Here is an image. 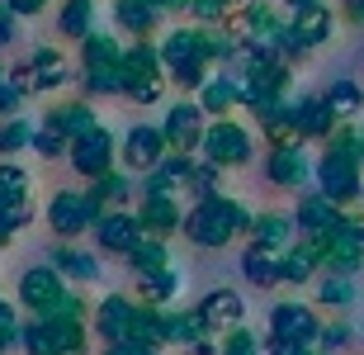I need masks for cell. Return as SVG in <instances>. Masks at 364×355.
<instances>
[{
    "instance_id": "f35d334b",
    "label": "cell",
    "mask_w": 364,
    "mask_h": 355,
    "mask_svg": "<svg viewBox=\"0 0 364 355\" xmlns=\"http://www.w3.org/2000/svg\"><path fill=\"white\" fill-rule=\"evenodd\" d=\"M317 299L331 303V308H346V303H355V285H350V275H326L322 285H317Z\"/></svg>"
},
{
    "instance_id": "484cf974",
    "label": "cell",
    "mask_w": 364,
    "mask_h": 355,
    "mask_svg": "<svg viewBox=\"0 0 364 355\" xmlns=\"http://www.w3.org/2000/svg\"><path fill=\"white\" fill-rule=\"evenodd\" d=\"M48 128H57L62 137H71V142H76L81 133H90V128H95V114H90V105L71 100V105H57V110L48 114Z\"/></svg>"
},
{
    "instance_id": "6125c7cd",
    "label": "cell",
    "mask_w": 364,
    "mask_h": 355,
    "mask_svg": "<svg viewBox=\"0 0 364 355\" xmlns=\"http://www.w3.org/2000/svg\"><path fill=\"white\" fill-rule=\"evenodd\" d=\"M0 81H5V71H0Z\"/></svg>"
},
{
    "instance_id": "9f6ffc18",
    "label": "cell",
    "mask_w": 364,
    "mask_h": 355,
    "mask_svg": "<svg viewBox=\"0 0 364 355\" xmlns=\"http://www.w3.org/2000/svg\"><path fill=\"white\" fill-rule=\"evenodd\" d=\"M128 100L133 105H151V100H161V85H137V90H128Z\"/></svg>"
},
{
    "instance_id": "e575fe53",
    "label": "cell",
    "mask_w": 364,
    "mask_h": 355,
    "mask_svg": "<svg viewBox=\"0 0 364 355\" xmlns=\"http://www.w3.org/2000/svg\"><path fill=\"white\" fill-rule=\"evenodd\" d=\"M53 265L62 275H76V280H95V275H100V265H95L85 251H76V246H53Z\"/></svg>"
},
{
    "instance_id": "8d00e7d4",
    "label": "cell",
    "mask_w": 364,
    "mask_h": 355,
    "mask_svg": "<svg viewBox=\"0 0 364 355\" xmlns=\"http://www.w3.org/2000/svg\"><path fill=\"white\" fill-rule=\"evenodd\" d=\"M326 152H336V157H346V161L364 166V133L360 128H336V133L326 137Z\"/></svg>"
},
{
    "instance_id": "74e56055",
    "label": "cell",
    "mask_w": 364,
    "mask_h": 355,
    "mask_svg": "<svg viewBox=\"0 0 364 355\" xmlns=\"http://www.w3.org/2000/svg\"><path fill=\"white\" fill-rule=\"evenodd\" d=\"M142 289H147V303H151V308H161L166 299H176L180 280H176V270L166 265V270H156V275H142Z\"/></svg>"
},
{
    "instance_id": "603a6c76",
    "label": "cell",
    "mask_w": 364,
    "mask_h": 355,
    "mask_svg": "<svg viewBox=\"0 0 364 355\" xmlns=\"http://www.w3.org/2000/svg\"><path fill=\"white\" fill-rule=\"evenodd\" d=\"M317 260H322V251H317L312 242L289 246V251H279V280H284V285H303V280H312Z\"/></svg>"
},
{
    "instance_id": "5bb4252c",
    "label": "cell",
    "mask_w": 364,
    "mask_h": 355,
    "mask_svg": "<svg viewBox=\"0 0 364 355\" xmlns=\"http://www.w3.org/2000/svg\"><path fill=\"white\" fill-rule=\"evenodd\" d=\"M265 176L274 180V185H284V190H303L312 176H317V166L308 161V152L298 147H274L270 152V161H265Z\"/></svg>"
},
{
    "instance_id": "8992f818",
    "label": "cell",
    "mask_w": 364,
    "mask_h": 355,
    "mask_svg": "<svg viewBox=\"0 0 364 355\" xmlns=\"http://www.w3.org/2000/svg\"><path fill=\"white\" fill-rule=\"evenodd\" d=\"M71 166H76L81 176H90V180L109 176V171H114V133L100 128V123H95L90 133H81L76 142H71Z\"/></svg>"
},
{
    "instance_id": "d4e9b609",
    "label": "cell",
    "mask_w": 364,
    "mask_h": 355,
    "mask_svg": "<svg viewBox=\"0 0 364 355\" xmlns=\"http://www.w3.org/2000/svg\"><path fill=\"white\" fill-rule=\"evenodd\" d=\"M28 76H33V90H57V85L67 81V62L57 48H38V53L28 57Z\"/></svg>"
},
{
    "instance_id": "f546056e",
    "label": "cell",
    "mask_w": 364,
    "mask_h": 355,
    "mask_svg": "<svg viewBox=\"0 0 364 355\" xmlns=\"http://www.w3.org/2000/svg\"><path fill=\"white\" fill-rule=\"evenodd\" d=\"M128 194H133V185H128L123 176H114V171H109V176H100V180L90 185V190H85V199H90V204L100 208V213H109V208H119L123 199H128Z\"/></svg>"
},
{
    "instance_id": "db71d44e",
    "label": "cell",
    "mask_w": 364,
    "mask_h": 355,
    "mask_svg": "<svg viewBox=\"0 0 364 355\" xmlns=\"http://www.w3.org/2000/svg\"><path fill=\"white\" fill-rule=\"evenodd\" d=\"M14 19H19V14L0 0V48H5V43H14Z\"/></svg>"
},
{
    "instance_id": "6f0895ef",
    "label": "cell",
    "mask_w": 364,
    "mask_h": 355,
    "mask_svg": "<svg viewBox=\"0 0 364 355\" xmlns=\"http://www.w3.org/2000/svg\"><path fill=\"white\" fill-rule=\"evenodd\" d=\"M5 5H10L14 14H43L48 10V0H5Z\"/></svg>"
},
{
    "instance_id": "7a4b0ae2",
    "label": "cell",
    "mask_w": 364,
    "mask_h": 355,
    "mask_svg": "<svg viewBox=\"0 0 364 355\" xmlns=\"http://www.w3.org/2000/svg\"><path fill=\"white\" fill-rule=\"evenodd\" d=\"M19 341L28 355H81L85 332L81 317H33L28 327H19Z\"/></svg>"
},
{
    "instance_id": "f1b7e54d",
    "label": "cell",
    "mask_w": 364,
    "mask_h": 355,
    "mask_svg": "<svg viewBox=\"0 0 364 355\" xmlns=\"http://www.w3.org/2000/svg\"><path fill=\"white\" fill-rule=\"evenodd\" d=\"M251 237H256V246H270V251H289L294 223L279 218V213H260V218H251Z\"/></svg>"
},
{
    "instance_id": "4dcf8cb0",
    "label": "cell",
    "mask_w": 364,
    "mask_h": 355,
    "mask_svg": "<svg viewBox=\"0 0 364 355\" xmlns=\"http://www.w3.org/2000/svg\"><path fill=\"white\" fill-rule=\"evenodd\" d=\"M260 123H265V137H270L274 147H294L298 137V123H294V100L289 105H279V110H270V114H260Z\"/></svg>"
},
{
    "instance_id": "ac0fdd59",
    "label": "cell",
    "mask_w": 364,
    "mask_h": 355,
    "mask_svg": "<svg viewBox=\"0 0 364 355\" xmlns=\"http://www.w3.org/2000/svg\"><path fill=\"white\" fill-rule=\"evenodd\" d=\"M199 105H203V114L228 119V114L242 105V81H237V76H208L203 90H199Z\"/></svg>"
},
{
    "instance_id": "f6af8a7d",
    "label": "cell",
    "mask_w": 364,
    "mask_h": 355,
    "mask_svg": "<svg viewBox=\"0 0 364 355\" xmlns=\"http://www.w3.org/2000/svg\"><path fill=\"white\" fill-rule=\"evenodd\" d=\"M161 171L176 185H189V176H194V161H189V152H176V157H161Z\"/></svg>"
},
{
    "instance_id": "9c48e42d",
    "label": "cell",
    "mask_w": 364,
    "mask_h": 355,
    "mask_svg": "<svg viewBox=\"0 0 364 355\" xmlns=\"http://www.w3.org/2000/svg\"><path fill=\"white\" fill-rule=\"evenodd\" d=\"M161 48L147 38H137L133 48H123V95L128 90H137V85H161Z\"/></svg>"
},
{
    "instance_id": "9a60e30c",
    "label": "cell",
    "mask_w": 364,
    "mask_h": 355,
    "mask_svg": "<svg viewBox=\"0 0 364 355\" xmlns=\"http://www.w3.org/2000/svg\"><path fill=\"white\" fill-rule=\"evenodd\" d=\"M95 237H100V246L105 251H133L137 237H142V223L133 218V213H119V208H109V213H100L95 218Z\"/></svg>"
},
{
    "instance_id": "7dc6e473",
    "label": "cell",
    "mask_w": 364,
    "mask_h": 355,
    "mask_svg": "<svg viewBox=\"0 0 364 355\" xmlns=\"http://www.w3.org/2000/svg\"><path fill=\"white\" fill-rule=\"evenodd\" d=\"M24 223H28L24 204H14V208H5V204H0V242H10V237L19 233V228H24Z\"/></svg>"
},
{
    "instance_id": "6da1fadb",
    "label": "cell",
    "mask_w": 364,
    "mask_h": 355,
    "mask_svg": "<svg viewBox=\"0 0 364 355\" xmlns=\"http://www.w3.org/2000/svg\"><path fill=\"white\" fill-rule=\"evenodd\" d=\"M185 233H189V242H199V246H228L232 237L251 233V213L237 199H228V194H208V199H199L189 208Z\"/></svg>"
},
{
    "instance_id": "1f68e13d",
    "label": "cell",
    "mask_w": 364,
    "mask_h": 355,
    "mask_svg": "<svg viewBox=\"0 0 364 355\" xmlns=\"http://www.w3.org/2000/svg\"><path fill=\"white\" fill-rule=\"evenodd\" d=\"M133 341H142V346H151V351H161L166 346V313H156V308H137L133 313V332H128Z\"/></svg>"
},
{
    "instance_id": "ba28073f",
    "label": "cell",
    "mask_w": 364,
    "mask_h": 355,
    "mask_svg": "<svg viewBox=\"0 0 364 355\" xmlns=\"http://www.w3.org/2000/svg\"><path fill=\"white\" fill-rule=\"evenodd\" d=\"M95 218H100V208L85 199V194H53V204H48V223H53L57 237H81L85 228H95Z\"/></svg>"
},
{
    "instance_id": "ee69618b",
    "label": "cell",
    "mask_w": 364,
    "mask_h": 355,
    "mask_svg": "<svg viewBox=\"0 0 364 355\" xmlns=\"http://www.w3.org/2000/svg\"><path fill=\"white\" fill-rule=\"evenodd\" d=\"M189 14H194L199 24H223V19H228V5H223V0H189Z\"/></svg>"
},
{
    "instance_id": "4316f807",
    "label": "cell",
    "mask_w": 364,
    "mask_h": 355,
    "mask_svg": "<svg viewBox=\"0 0 364 355\" xmlns=\"http://www.w3.org/2000/svg\"><path fill=\"white\" fill-rule=\"evenodd\" d=\"M156 5L151 0H114V19H119L128 33H137V38H147L151 33V24H156Z\"/></svg>"
},
{
    "instance_id": "3957f363",
    "label": "cell",
    "mask_w": 364,
    "mask_h": 355,
    "mask_svg": "<svg viewBox=\"0 0 364 355\" xmlns=\"http://www.w3.org/2000/svg\"><path fill=\"white\" fill-rule=\"evenodd\" d=\"M322 260L336 275H355L364 260V218H341L322 242Z\"/></svg>"
},
{
    "instance_id": "52a82bcc",
    "label": "cell",
    "mask_w": 364,
    "mask_h": 355,
    "mask_svg": "<svg viewBox=\"0 0 364 355\" xmlns=\"http://www.w3.org/2000/svg\"><path fill=\"white\" fill-rule=\"evenodd\" d=\"M270 337L274 341H294V346H312L322 337V322L308 303H279L270 313Z\"/></svg>"
},
{
    "instance_id": "d6a6232c",
    "label": "cell",
    "mask_w": 364,
    "mask_h": 355,
    "mask_svg": "<svg viewBox=\"0 0 364 355\" xmlns=\"http://www.w3.org/2000/svg\"><path fill=\"white\" fill-rule=\"evenodd\" d=\"M90 24H95V5H90V0H67V5H62L57 28H62L67 38H90V33H95Z\"/></svg>"
},
{
    "instance_id": "44dd1931",
    "label": "cell",
    "mask_w": 364,
    "mask_h": 355,
    "mask_svg": "<svg viewBox=\"0 0 364 355\" xmlns=\"http://www.w3.org/2000/svg\"><path fill=\"white\" fill-rule=\"evenodd\" d=\"M336 28V14L326 5H308V10H294V33L303 38V48H322Z\"/></svg>"
},
{
    "instance_id": "681fc988",
    "label": "cell",
    "mask_w": 364,
    "mask_h": 355,
    "mask_svg": "<svg viewBox=\"0 0 364 355\" xmlns=\"http://www.w3.org/2000/svg\"><path fill=\"white\" fill-rule=\"evenodd\" d=\"M223 355H256V337L246 327H232L228 332V346H223Z\"/></svg>"
},
{
    "instance_id": "e0dca14e",
    "label": "cell",
    "mask_w": 364,
    "mask_h": 355,
    "mask_svg": "<svg viewBox=\"0 0 364 355\" xmlns=\"http://www.w3.org/2000/svg\"><path fill=\"white\" fill-rule=\"evenodd\" d=\"M294 123L303 137H331L336 133V110L326 105V95H303L294 100Z\"/></svg>"
},
{
    "instance_id": "83f0119b",
    "label": "cell",
    "mask_w": 364,
    "mask_h": 355,
    "mask_svg": "<svg viewBox=\"0 0 364 355\" xmlns=\"http://www.w3.org/2000/svg\"><path fill=\"white\" fill-rule=\"evenodd\" d=\"M128 260H133V270H137V275H156V270H166V265H171V251H166L161 237L142 233V237H137V246L128 251Z\"/></svg>"
},
{
    "instance_id": "bcb514c9",
    "label": "cell",
    "mask_w": 364,
    "mask_h": 355,
    "mask_svg": "<svg viewBox=\"0 0 364 355\" xmlns=\"http://www.w3.org/2000/svg\"><path fill=\"white\" fill-rule=\"evenodd\" d=\"M317 346H322V355H331V351H346V346H350V327H341V322H331V327H322V337H317Z\"/></svg>"
},
{
    "instance_id": "7bdbcfd3",
    "label": "cell",
    "mask_w": 364,
    "mask_h": 355,
    "mask_svg": "<svg viewBox=\"0 0 364 355\" xmlns=\"http://www.w3.org/2000/svg\"><path fill=\"white\" fill-rule=\"evenodd\" d=\"M33 147H38L43 157H62V152H71V137H62L57 128H48V123H43L38 133H33Z\"/></svg>"
},
{
    "instance_id": "c3c4849f",
    "label": "cell",
    "mask_w": 364,
    "mask_h": 355,
    "mask_svg": "<svg viewBox=\"0 0 364 355\" xmlns=\"http://www.w3.org/2000/svg\"><path fill=\"white\" fill-rule=\"evenodd\" d=\"M14 341H19V322H14V308H10V303H0V355L10 351Z\"/></svg>"
},
{
    "instance_id": "91938a15",
    "label": "cell",
    "mask_w": 364,
    "mask_h": 355,
    "mask_svg": "<svg viewBox=\"0 0 364 355\" xmlns=\"http://www.w3.org/2000/svg\"><path fill=\"white\" fill-rule=\"evenodd\" d=\"M289 10H308V5H322V0H284Z\"/></svg>"
},
{
    "instance_id": "680465c9",
    "label": "cell",
    "mask_w": 364,
    "mask_h": 355,
    "mask_svg": "<svg viewBox=\"0 0 364 355\" xmlns=\"http://www.w3.org/2000/svg\"><path fill=\"white\" fill-rule=\"evenodd\" d=\"M346 10H350L355 24H364V0H346Z\"/></svg>"
},
{
    "instance_id": "816d5d0a",
    "label": "cell",
    "mask_w": 364,
    "mask_h": 355,
    "mask_svg": "<svg viewBox=\"0 0 364 355\" xmlns=\"http://www.w3.org/2000/svg\"><path fill=\"white\" fill-rule=\"evenodd\" d=\"M19 100H24V90L5 76V81H0V114H14V110H19Z\"/></svg>"
},
{
    "instance_id": "2e32d148",
    "label": "cell",
    "mask_w": 364,
    "mask_h": 355,
    "mask_svg": "<svg viewBox=\"0 0 364 355\" xmlns=\"http://www.w3.org/2000/svg\"><path fill=\"white\" fill-rule=\"evenodd\" d=\"M242 294H232V289H208L199 303V317L208 332H228V327H242Z\"/></svg>"
},
{
    "instance_id": "11a10c76",
    "label": "cell",
    "mask_w": 364,
    "mask_h": 355,
    "mask_svg": "<svg viewBox=\"0 0 364 355\" xmlns=\"http://www.w3.org/2000/svg\"><path fill=\"white\" fill-rule=\"evenodd\" d=\"M270 355H322V351H312V346H294V341H274V337H270Z\"/></svg>"
},
{
    "instance_id": "ffe728a7",
    "label": "cell",
    "mask_w": 364,
    "mask_h": 355,
    "mask_svg": "<svg viewBox=\"0 0 364 355\" xmlns=\"http://www.w3.org/2000/svg\"><path fill=\"white\" fill-rule=\"evenodd\" d=\"M142 233L151 237H166V233H176V228H185V218H180V204L171 199V194H151L147 204H142Z\"/></svg>"
},
{
    "instance_id": "cb8c5ba5",
    "label": "cell",
    "mask_w": 364,
    "mask_h": 355,
    "mask_svg": "<svg viewBox=\"0 0 364 355\" xmlns=\"http://www.w3.org/2000/svg\"><path fill=\"white\" fill-rule=\"evenodd\" d=\"M242 270H246V280L251 285H279V251H270V246H246L242 251Z\"/></svg>"
},
{
    "instance_id": "d590c367",
    "label": "cell",
    "mask_w": 364,
    "mask_h": 355,
    "mask_svg": "<svg viewBox=\"0 0 364 355\" xmlns=\"http://www.w3.org/2000/svg\"><path fill=\"white\" fill-rule=\"evenodd\" d=\"M24 194H28V171H19L14 161H0V204L14 208L24 204Z\"/></svg>"
},
{
    "instance_id": "30bf717a",
    "label": "cell",
    "mask_w": 364,
    "mask_h": 355,
    "mask_svg": "<svg viewBox=\"0 0 364 355\" xmlns=\"http://www.w3.org/2000/svg\"><path fill=\"white\" fill-rule=\"evenodd\" d=\"M317 185H322L326 199H336V204H350L360 199V166L336 157V152H326L322 161H317Z\"/></svg>"
},
{
    "instance_id": "94428289",
    "label": "cell",
    "mask_w": 364,
    "mask_h": 355,
    "mask_svg": "<svg viewBox=\"0 0 364 355\" xmlns=\"http://www.w3.org/2000/svg\"><path fill=\"white\" fill-rule=\"evenodd\" d=\"M223 5H228V10H232V5H246V0H223Z\"/></svg>"
},
{
    "instance_id": "4fadbf2b",
    "label": "cell",
    "mask_w": 364,
    "mask_h": 355,
    "mask_svg": "<svg viewBox=\"0 0 364 355\" xmlns=\"http://www.w3.org/2000/svg\"><path fill=\"white\" fill-rule=\"evenodd\" d=\"M166 142L176 152H194L203 147V105H189V100H180V105H171V114H166L161 123Z\"/></svg>"
},
{
    "instance_id": "d6986e66",
    "label": "cell",
    "mask_w": 364,
    "mask_h": 355,
    "mask_svg": "<svg viewBox=\"0 0 364 355\" xmlns=\"http://www.w3.org/2000/svg\"><path fill=\"white\" fill-rule=\"evenodd\" d=\"M133 313H137L133 303L114 294V299L100 303V313H95V332H100L105 341H123V337L133 332Z\"/></svg>"
},
{
    "instance_id": "60d3db41",
    "label": "cell",
    "mask_w": 364,
    "mask_h": 355,
    "mask_svg": "<svg viewBox=\"0 0 364 355\" xmlns=\"http://www.w3.org/2000/svg\"><path fill=\"white\" fill-rule=\"evenodd\" d=\"M19 147H33V128L24 119L0 123V152H19Z\"/></svg>"
},
{
    "instance_id": "277c9868",
    "label": "cell",
    "mask_w": 364,
    "mask_h": 355,
    "mask_svg": "<svg viewBox=\"0 0 364 355\" xmlns=\"http://www.w3.org/2000/svg\"><path fill=\"white\" fill-rule=\"evenodd\" d=\"M203 161L213 166H246L251 161V133L232 119H218L213 128H203Z\"/></svg>"
},
{
    "instance_id": "b9f144b4",
    "label": "cell",
    "mask_w": 364,
    "mask_h": 355,
    "mask_svg": "<svg viewBox=\"0 0 364 355\" xmlns=\"http://www.w3.org/2000/svg\"><path fill=\"white\" fill-rule=\"evenodd\" d=\"M218 171H223V166H213V161L194 166V176H189V190L199 194V199H208V194H218Z\"/></svg>"
},
{
    "instance_id": "7c38bea8",
    "label": "cell",
    "mask_w": 364,
    "mask_h": 355,
    "mask_svg": "<svg viewBox=\"0 0 364 355\" xmlns=\"http://www.w3.org/2000/svg\"><path fill=\"white\" fill-rule=\"evenodd\" d=\"M294 213H298V228H303V237H308L317 251H322L326 233L341 223V204H336V199H326L322 190H317V194H303V204H298Z\"/></svg>"
},
{
    "instance_id": "ab89813d",
    "label": "cell",
    "mask_w": 364,
    "mask_h": 355,
    "mask_svg": "<svg viewBox=\"0 0 364 355\" xmlns=\"http://www.w3.org/2000/svg\"><path fill=\"white\" fill-rule=\"evenodd\" d=\"M326 105H331V110H336V119H341V114H355V110H360L364 95H360V85H355V81H336L331 90H326Z\"/></svg>"
},
{
    "instance_id": "836d02e7",
    "label": "cell",
    "mask_w": 364,
    "mask_h": 355,
    "mask_svg": "<svg viewBox=\"0 0 364 355\" xmlns=\"http://www.w3.org/2000/svg\"><path fill=\"white\" fill-rule=\"evenodd\" d=\"M199 337H208V327H203L199 308H194V313H176V317H166V341H176V346H194Z\"/></svg>"
},
{
    "instance_id": "f907efd6",
    "label": "cell",
    "mask_w": 364,
    "mask_h": 355,
    "mask_svg": "<svg viewBox=\"0 0 364 355\" xmlns=\"http://www.w3.org/2000/svg\"><path fill=\"white\" fill-rule=\"evenodd\" d=\"M171 185H176V180L166 176L161 166H151V171H147V185H142V194H147V199H151V194H171Z\"/></svg>"
},
{
    "instance_id": "7402d4cb",
    "label": "cell",
    "mask_w": 364,
    "mask_h": 355,
    "mask_svg": "<svg viewBox=\"0 0 364 355\" xmlns=\"http://www.w3.org/2000/svg\"><path fill=\"white\" fill-rule=\"evenodd\" d=\"M81 67L85 71H114V67H123V48L114 43V33H90V38H81Z\"/></svg>"
},
{
    "instance_id": "f5cc1de1",
    "label": "cell",
    "mask_w": 364,
    "mask_h": 355,
    "mask_svg": "<svg viewBox=\"0 0 364 355\" xmlns=\"http://www.w3.org/2000/svg\"><path fill=\"white\" fill-rule=\"evenodd\" d=\"M105 355H156V351H151V346H142V341H133V337H123V341H109Z\"/></svg>"
},
{
    "instance_id": "5b68a950",
    "label": "cell",
    "mask_w": 364,
    "mask_h": 355,
    "mask_svg": "<svg viewBox=\"0 0 364 355\" xmlns=\"http://www.w3.org/2000/svg\"><path fill=\"white\" fill-rule=\"evenodd\" d=\"M67 294L71 289H62V270H57V265H33V270H24V280H19V303L33 308V317L57 313V303L67 299Z\"/></svg>"
},
{
    "instance_id": "8fae6325",
    "label": "cell",
    "mask_w": 364,
    "mask_h": 355,
    "mask_svg": "<svg viewBox=\"0 0 364 355\" xmlns=\"http://www.w3.org/2000/svg\"><path fill=\"white\" fill-rule=\"evenodd\" d=\"M166 147H171V142H166L161 128L137 123V128H128V137H123V166H128V171H151V166H161Z\"/></svg>"
}]
</instances>
